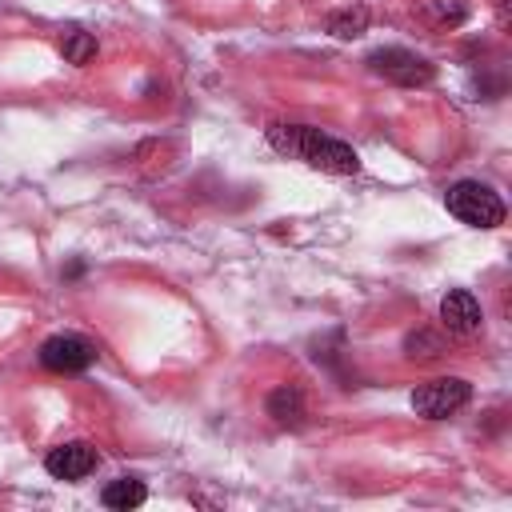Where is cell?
<instances>
[{
	"label": "cell",
	"mask_w": 512,
	"mask_h": 512,
	"mask_svg": "<svg viewBox=\"0 0 512 512\" xmlns=\"http://www.w3.org/2000/svg\"><path fill=\"white\" fill-rule=\"evenodd\" d=\"M268 144L280 152V156H292V160H304L320 172H332V176H352L360 172V156L352 152V144L312 128V124H268Z\"/></svg>",
	"instance_id": "6da1fadb"
},
{
	"label": "cell",
	"mask_w": 512,
	"mask_h": 512,
	"mask_svg": "<svg viewBox=\"0 0 512 512\" xmlns=\"http://www.w3.org/2000/svg\"><path fill=\"white\" fill-rule=\"evenodd\" d=\"M444 204H448V212L460 224H472V228H496V224H504V200L488 184H480V180H456L444 192Z\"/></svg>",
	"instance_id": "7a4b0ae2"
},
{
	"label": "cell",
	"mask_w": 512,
	"mask_h": 512,
	"mask_svg": "<svg viewBox=\"0 0 512 512\" xmlns=\"http://www.w3.org/2000/svg\"><path fill=\"white\" fill-rule=\"evenodd\" d=\"M468 400H472V384L460 376H436L412 392V408L424 420H444V416L460 412Z\"/></svg>",
	"instance_id": "3957f363"
},
{
	"label": "cell",
	"mask_w": 512,
	"mask_h": 512,
	"mask_svg": "<svg viewBox=\"0 0 512 512\" xmlns=\"http://www.w3.org/2000/svg\"><path fill=\"white\" fill-rule=\"evenodd\" d=\"M368 68L392 84H404V88H416V84H428L432 80V64L408 48H376L368 56Z\"/></svg>",
	"instance_id": "277c9868"
},
{
	"label": "cell",
	"mask_w": 512,
	"mask_h": 512,
	"mask_svg": "<svg viewBox=\"0 0 512 512\" xmlns=\"http://www.w3.org/2000/svg\"><path fill=\"white\" fill-rule=\"evenodd\" d=\"M96 360V348L80 336H48L40 344V364L48 372H84Z\"/></svg>",
	"instance_id": "5b68a950"
},
{
	"label": "cell",
	"mask_w": 512,
	"mask_h": 512,
	"mask_svg": "<svg viewBox=\"0 0 512 512\" xmlns=\"http://www.w3.org/2000/svg\"><path fill=\"white\" fill-rule=\"evenodd\" d=\"M44 468L56 480H84L96 468V448L84 444V440H68V444H60L44 456Z\"/></svg>",
	"instance_id": "8992f818"
},
{
	"label": "cell",
	"mask_w": 512,
	"mask_h": 512,
	"mask_svg": "<svg viewBox=\"0 0 512 512\" xmlns=\"http://www.w3.org/2000/svg\"><path fill=\"white\" fill-rule=\"evenodd\" d=\"M440 320H444L448 332H456V336H472V332H480L484 312H480V304H476L472 292L452 288V292L440 300Z\"/></svg>",
	"instance_id": "52a82bcc"
},
{
	"label": "cell",
	"mask_w": 512,
	"mask_h": 512,
	"mask_svg": "<svg viewBox=\"0 0 512 512\" xmlns=\"http://www.w3.org/2000/svg\"><path fill=\"white\" fill-rule=\"evenodd\" d=\"M268 416H272L276 424L300 428L304 416H308V408H304V392H300L296 384H280V388H272V396H268Z\"/></svg>",
	"instance_id": "ba28073f"
},
{
	"label": "cell",
	"mask_w": 512,
	"mask_h": 512,
	"mask_svg": "<svg viewBox=\"0 0 512 512\" xmlns=\"http://www.w3.org/2000/svg\"><path fill=\"white\" fill-rule=\"evenodd\" d=\"M144 500H148V488H144L140 480H128V476L104 484V492H100V504H104V508H120V512L140 508Z\"/></svg>",
	"instance_id": "9c48e42d"
},
{
	"label": "cell",
	"mask_w": 512,
	"mask_h": 512,
	"mask_svg": "<svg viewBox=\"0 0 512 512\" xmlns=\"http://www.w3.org/2000/svg\"><path fill=\"white\" fill-rule=\"evenodd\" d=\"M328 32H332L336 40H356V36H364V32H368V8H364V4H352V8L332 12V16H328Z\"/></svg>",
	"instance_id": "30bf717a"
},
{
	"label": "cell",
	"mask_w": 512,
	"mask_h": 512,
	"mask_svg": "<svg viewBox=\"0 0 512 512\" xmlns=\"http://www.w3.org/2000/svg\"><path fill=\"white\" fill-rule=\"evenodd\" d=\"M60 56H64L68 64L84 68V64L96 56V36H92V32H80V28H68V32L60 36Z\"/></svg>",
	"instance_id": "8fae6325"
},
{
	"label": "cell",
	"mask_w": 512,
	"mask_h": 512,
	"mask_svg": "<svg viewBox=\"0 0 512 512\" xmlns=\"http://www.w3.org/2000/svg\"><path fill=\"white\" fill-rule=\"evenodd\" d=\"M404 352H408L412 360H432V356L444 352V340H440L436 332H428V328H416V332L404 336Z\"/></svg>",
	"instance_id": "7c38bea8"
},
{
	"label": "cell",
	"mask_w": 512,
	"mask_h": 512,
	"mask_svg": "<svg viewBox=\"0 0 512 512\" xmlns=\"http://www.w3.org/2000/svg\"><path fill=\"white\" fill-rule=\"evenodd\" d=\"M432 16L440 24H464L468 20V4L464 0H432Z\"/></svg>",
	"instance_id": "4fadbf2b"
}]
</instances>
